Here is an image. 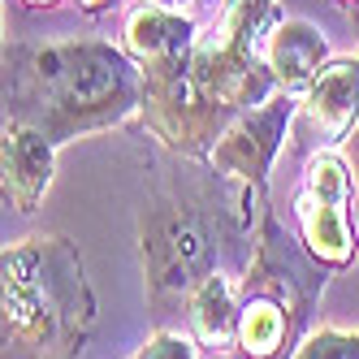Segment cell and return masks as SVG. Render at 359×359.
<instances>
[{"mask_svg": "<svg viewBox=\"0 0 359 359\" xmlns=\"http://www.w3.org/2000/svg\"><path fill=\"white\" fill-rule=\"evenodd\" d=\"M143 109V69L109 39L5 48V117L43 130L57 147L126 126Z\"/></svg>", "mask_w": 359, "mask_h": 359, "instance_id": "1", "label": "cell"}, {"mask_svg": "<svg viewBox=\"0 0 359 359\" xmlns=\"http://www.w3.org/2000/svg\"><path fill=\"white\" fill-rule=\"evenodd\" d=\"M95 290L65 234H27L0 255L5 359H79L95 329Z\"/></svg>", "mask_w": 359, "mask_h": 359, "instance_id": "2", "label": "cell"}, {"mask_svg": "<svg viewBox=\"0 0 359 359\" xmlns=\"http://www.w3.org/2000/svg\"><path fill=\"white\" fill-rule=\"evenodd\" d=\"M217 234H221V208L208 195L191 191H165L151 195L139 212V255H143V281L156 312H169L173 303L191 299L208 273H217Z\"/></svg>", "mask_w": 359, "mask_h": 359, "instance_id": "3", "label": "cell"}, {"mask_svg": "<svg viewBox=\"0 0 359 359\" xmlns=\"http://www.w3.org/2000/svg\"><path fill=\"white\" fill-rule=\"evenodd\" d=\"M351 199H355V165L342 147L329 151H307L303 161V182L294 195V229L303 247L333 273L346 269L359 251V234L351 221Z\"/></svg>", "mask_w": 359, "mask_h": 359, "instance_id": "4", "label": "cell"}, {"mask_svg": "<svg viewBox=\"0 0 359 359\" xmlns=\"http://www.w3.org/2000/svg\"><path fill=\"white\" fill-rule=\"evenodd\" d=\"M294 113H299V95L290 91H273L264 104L247 109L229 130L217 139L208 169L221 177L225 187H234L247 203H264L269 199V173L281 143L294 130Z\"/></svg>", "mask_w": 359, "mask_h": 359, "instance_id": "5", "label": "cell"}, {"mask_svg": "<svg viewBox=\"0 0 359 359\" xmlns=\"http://www.w3.org/2000/svg\"><path fill=\"white\" fill-rule=\"evenodd\" d=\"M359 126V57H329L325 69L299 95L290 139L307 151L346 147Z\"/></svg>", "mask_w": 359, "mask_h": 359, "instance_id": "6", "label": "cell"}, {"mask_svg": "<svg viewBox=\"0 0 359 359\" xmlns=\"http://www.w3.org/2000/svg\"><path fill=\"white\" fill-rule=\"evenodd\" d=\"M57 173V143L27 121L5 117L0 130V187L18 212H35Z\"/></svg>", "mask_w": 359, "mask_h": 359, "instance_id": "7", "label": "cell"}, {"mask_svg": "<svg viewBox=\"0 0 359 359\" xmlns=\"http://www.w3.org/2000/svg\"><path fill=\"white\" fill-rule=\"evenodd\" d=\"M329 57L333 53L325 31L307 18H277V27L264 39V61L277 79V91H290V95H303L312 87V79L325 69Z\"/></svg>", "mask_w": 359, "mask_h": 359, "instance_id": "8", "label": "cell"}, {"mask_svg": "<svg viewBox=\"0 0 359 359\" xmlns=\"http://www.w3.org/2000/svg\"><path fill=\"white\" fill-rule=\"evenodd\" d=\"M199 39V22L182 9H169L161 0H143L139 9L126 13V31H121V48L130 53L139 65H156L169 57L191 53Z\"/></svg>", "mask_w": 359, "mask_h": 359, "instance_id": "9", "label": "cell"}, {"mask_svg": "<svg viewBox=\"0 0 359 359\" xmlns=\"http://www.w3.org/2000/svg\"><path fill=\"white\" fill-rule=\"evenodd\" d=\"M187 325L203 351L229 359L238 346V281L221 269L208 273L187 299Z\"/></svg>", "mask_w": 359, "mask_h": 359, "instance_id": "10", "label": "cell"}, {"mask_svg": "<svg viewBox=\"0 0 359 359\" xmlns=\"http://www.w3.org/2000/svg\"><path fill=\"white\" fill-rule=\"evenodd\" d=\"M290 359H359V329H312Z\"/></svg>", "mask_w": 359, "mask_h": 359, "instance_id": "11", "label": "cell"}, {"mask_svg": "<svg viewBox=\"0 0 359 359\" xmlns=\"http://www.w3.org/2000/svg\"><path fill=\"white\" fill-rule=\"evenodd\" d=\"M130 359H199V342L182 329H156Z\"/></svg>", "mask_w": 359, "mask_h": 359, "instance_id": "12", "label": "cell"}, {"mask_svg": "<svg viewBox=\"0 0 359 359\" xmlns=\"http://www.w3.org/2000/svg\"><path fill=\"white\" fill-rule=\"evenodd\" d=\"M351 18H355V31H359V5L351 9ZM346 147H351V165H355V173H359V126H355V135H351Z\"/></svg>", "mask_w": 359, "mask_h": 359, "instance_id": "13", "label": "cell"}, {"mask_svg": "<svg viewBox=\"0 0 359 359\" xmlns=\"http://www.w3.org/2000/svg\"><path fill=\"white\" fill-rule=\"evenodd\" d=\"M109 5H113V0H79V9H83V13H104Z\"/></svg>", "mask_w": 359, "mask_h": 359, "instance_id": "14", "label": "cell"}, {"mask_svg": "<svg viewBox=\"0 0 359 359\" xmlns=\"http://www.w3.org/2000/svg\"><path fill=\"white\" fill-rule=\"evenodd\" d=\"M22 5H31V9H57V5H65V0H22Z\"/></svg>", "mask_w": 359, "mask_h": 359, "instance_id": "15", "label": "cell"}, {"mask_svg": "<svg viewBox=\"0 0 359 359\" xmlns=\"http://www.w3.org/2000/svg\"><path fill=\"white\" fill-rule=\"evenodd\" d=\"M338 5H342V9H355V5H359V0H338Z\"/></svg>", "mask_w": 359, "mask_h": 359, "instance_id": "16", "label": "cell"}]
</instances>
